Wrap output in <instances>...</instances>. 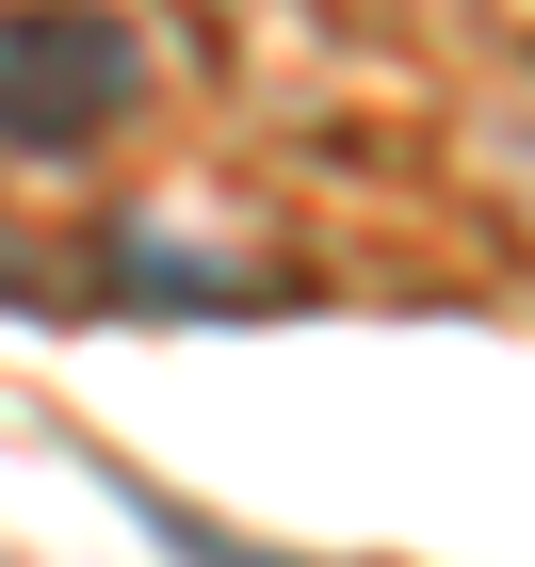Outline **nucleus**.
Here are the masks:
<instances>
[{"instance_id":"obj_2","label":"nucleus","mask_w":535,"mask_h":567,"mask_svg":"<svg viewBox=\"0 0 535 567\" xmlns=\"http://www.w3.org/2000/svg\"><path fill=\"white\" fill-rule=\"evenodd\" d=\"M131 519H146V535H163V551H178V567H309V551H260V535H227V519H212V503H163V486H131Z\"/></svg>"},{"instance_id":"obj_1","label":"nucleus","mask_w":535,"mask_h":567,"mask_svg":"<svg viewBox=\"0 0 535 567\" xmlns=\"http://www.w3.org/2000/svg\"><path fill=\"white\" fill-rule=\"evenodd\" d=\"M146 49L114 17H0V146L17 163H82L114 114H131Z\"/></svg>"}]
</instances>
